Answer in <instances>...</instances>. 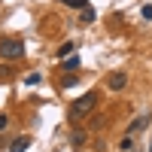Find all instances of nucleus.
<instances>
[{"label":"nucleus","mask_w":152,"mask_h":152,"mask_svg":"<svg viewBox=\"0 0 152 152\" xmlns=\"http://www.w3.org/2000/svg\"><path fill=\"white\" fill-rule=\"evenodd\" d=\"M97 107V91H88V94H82V97H76L73 104H70V110H67V116L73 119V122H79L82 116H88Z\"/></svg>","instance_id":"1"},{"label":"nucleus","mask_w":152,"mask_h":152,"mask_svg":"<svg viewBox=\"0 0 152 152\" xmlns=\"http://www.w3.org/2000/svg\"><path fill=\"white\" fill-rule=\"evenodd\" d=\"M24 55V46H21V40H0V58H6V61H18Z\"/></svg>","instance_id":"2"},{"label":"nucleus","mask_w":152,"mask_h":152,"mask_svg":"<svg viewBox=\"0 0 152 152\" xmlns=\"http://www.w3.org/2000/svg\"><path fill=\"white\" fill-rule=\"evenodd\" d=\"M125 85H128V73H125V70H113L110 79H107V88H110V91H122Z\"/></svg>","instance_id":"3"},{"label":"nucleus","mask_w":152,"mask_h":152,"mask_svg":"<svg viewBox=\"0 0 152 152\" xmlns=\"http://www.w3.org/2000/svg\"><path fill=\"white\" fill-rule=\"evenodd\" d=\"M28 146H31V137L21 134V137H15V140L9 143V152H28Z\"/></svg>","instance_id":"4"},{"label":"nucleus","mask_w":152,"mask_h":152,"mask_svg":"<svg viewBox=\"0 0 152 152\" xmlns=\"http://www.w3.org/2000/svg\"><path fill=\"white\" fill-rule=\"evenodd\" d=\"M149 119H152V116H146V113H143V116H137L134 125L128 128V134H140V131H146V128H149Z\"/></svg>","instance_id":"5"},{"label":"nucleus","mask_w":152,"mask_h":152,"mask_svg":"<svg viewBox=\"0 0 152 152\" xmlns=\"http://www.w3.org/2000/svg\"><path fill=\"white\" fill-rule=\"evenodd\" d=\"M85 143H88V134H85V131H73V134H70V146H73V149H82Z\"/></svg>","instance_id":"6"},{"label":"nucleus","mask_w":152,"mask_h":152,"mask_svg":"<svg viewBox=\"0 0 152 152\" xmlns=\"http://www.w3.org/2000/svg\"><path fill=\"white\" fill-rule=\"evenodd\" d=\"M91 21H94V9H91V6L79 9V24H91Z\"/></svg>","instance_id":"7"},{"label":"nucleus","mask_w":152,"mask_h":152,"mask_svg":"<svg viewBox=\"0 0 152 152\" xmlns=\"http://www.w3.org/2000/svg\"><path fill=\"white\" fill-rule=\"evenodd\" d=\"M119 149H122V152H131V149H134V134H125L122 140H119Z\"/></svg>","instance_id":"8"},{"label":"nucleus","mask_w":152,"mask_h":152,"mask_svg":"<svg viewBox=\"0 0 152 152\" xmlns=\"http://www.w3.org/2000/svg\"><path fill=\"white\" fill-rule=\"evenodd\" d=\"M76 67H79V58H76V55H67L64 64H61V70H76Z\"/></svg>","instance_id":"9"},{"label":"nucleus","mask_w":152,"mask_h":152,"mask_svg":"<svg viewBox=\"0 0 152 152\" xmlns=\"http://www.w3.org/2000/svg\"><path fill=\"white\" fill-rule=\"evenodd\" d=\"M73 49H76V43H64V46H58V58H67V55H73Z\"/></svg>","instance_id":"10"},{"label":"nucleus","mask_w":152,"mask_h":152,"mask_svg":"<svg viewBox=\"0 0 152 152\" xmlns=\"http://www.w3.org/2000/svg\"><path fill=\"white\" fill-rule=\"evenodd\" d=\"M61 3H67V6H73V9H85L88 0H61Z\"/></svg>","instance_id":"11"},{"label":"nucleus","mask_w":152,"mask_h":152,"mask_svg":"<svg viewBox=\"0 0 152 152\" xmlns=\"http://www.w3.org/2000/svg\"><path fill=\"white\" fill-rule=\"evenodd\" d=\"M24 82H28V85H40L43 76H40V73H28V76H24Z\"/></svg>","instance_id":"12"},{"label":"nucleus","mask_w":152,"mask_h":152,"mask_svg":"<svg viewBox=\"0 0 152 152\" xmlns=\"http://www.w3.org/2000/svg\"><path fill=\"white\" fill-rule=\"evenodd\" d=\"M140 15H143V18H146V21H149V18H152V3H146V6H143V9H140Z\"/></svg>","instance_id":"13"},{"label":"nucleus","mask_w":152,"mask_h":152,"mask_svg":"<svg viewBox=\"0 0 152 152\" xmlns=\"http://www.w3.org/2000/svg\"><path fill=\"white\" fill-rule=\"evenodd\" d=\"M61 85H64V88H73V85H76V76H64V82H61Z\"/></svg>","instance_id":"14"},{"label":"nucleus","mask_w":152,"mask_h":152,"mask_svg":"<svg viewBox=\"0 0 152 152\" xmlns=\"http://www.w3.org/2000/svg\"><path fill=\"white\" fill-rule=\"evenodd\" d=\"M6 125H9V116H6V113H0V131H6Z\"/></svg>","instance_id":"15"},{"label":"nucleus","mask_w":152,"mask_h":152,"mask_svg":"<svg viewBox=\"0 0 152 152\" xmlns=\"http://www.w3.org/2000/svg\"><path fill=\"white\" fill-rule=\"evenodd\" d=\"M9 73H12V70H9V67L3 64V67H0V79H6V76H9Z\"/></svg>","instance_id":"16"},{"label":"nucleus","mask_w":152,"mask_h":152,"mask_svg":"<svg viewBox=\"0 0 152 152\" xmlns=\"http://www.w3.org/2000/svg\"><path fill=\"white\" fill-rule=\"evenodd\" d=\"M149 152H152V143H149Z\"/></svg>","instance_id":"17"},{"label":"nucleus","mask_w":152,"mask_h":152,"mask_svg":"<svg viewBox=\"0 0 152 152\" xmlns=\"http://www.w3.org/2000/svg\"><path fill=\"white\" fill-rule=\"evenodd\" d=\"M131 152H134V149H131Z\"/></svg>","instance_id":"18"}]
</instances>
